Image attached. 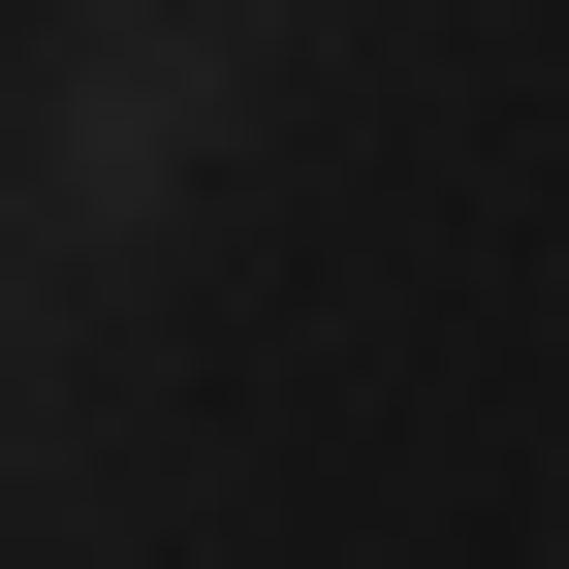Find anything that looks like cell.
<instances>
[{"label":"cell","mask_w":569,"mask_h":569,"mask_svg":"<svg viewBox=\"0 0 569 569\" xmlns=\"http://www.w3.org/2000/svg\"><path fill=\"white\" fill-rule=\"evenodd\" d=\"M284 63L222 0H0V284H159Z\"/></svg>","instance_id":"1"},{"label":"cell","mask_w":569,"mask_h":569,"mask_svg":"<svg viewBox=\"0 0 569 569\" xmlns=\"http://www.w3.org/2000/svg\"><path fill=\"white\" fill-rule=\"evenodd\" d=\"M222 32H253V63H317V32H348V0H222Z\"/></svg>","instance_id":"2"}]
</instances>
